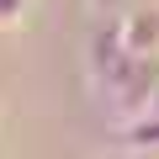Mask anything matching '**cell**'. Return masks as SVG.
Masks as SVG:
<instances>
[{
    "mask_svg": "<svg viewBox=\"0 0 159 159\" xmlns=\"http://www.w3.org/2000/svg\"><path fill=\"white\" fill-rule=\"evenodd\" d=\"M27 11H32V0H0V32L27 27Z\"/></svg>",
    "mask_w": 159,
    "mask_h": 159,
    "instance_id": "obj_2",
    "label": "cell"
},
{
    "mask_svg": "<svg viewBox=\"0 0 159 159\" xmlns=\"http://www.w3.org/2000/svg\"><path fill=\"white\" fill-rule=\"evenodd\" d=\"M122 43H127L133 58L159 53V6H133V11L122 16Z\"/></svg>",
    "mask_w": 159,
    "mask_h": 159,
    "instance_id": "obj_1",
    "label": "cell"
},
{
    "mask_svg": "<svg viewBox=\"0 0 159 159\" xmlns=\"http://www.w3.org/2000/svg\"><path fill=\"white\" fill-rule=\"evenodd\" d=\"M85 6H90V16H96V21H122L138 0H85Z\"/></svg>",
    "mask_w": 159,
    "mask_h": 159,
    "instance_id": "obj_3",
    "label": "cell"
},
{
    "mask_svg": "<svg viewBox=\"0 0 159 159\" xmlns=\"http://www.w3.org/2000/svg\"><path fill=\"white\" fill-rule=\"evenodd\" d=\"M138 6H159V0H138Z\"/></svg>",
    "mask_w": 159,
    "mask_h": 159,
    "instance_id": "obj_4",
    "label": "cell"
}]
</instances>
